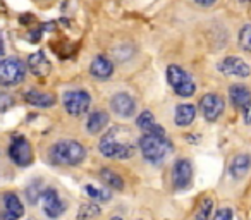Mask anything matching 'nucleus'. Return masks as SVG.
<instances>
[{
  "label": "nucleus",
  "instance_id": "30",
  "mask_svg": "<svg viewBox=\"0 0 251 220\" xmlns=\"http://www.w3.org/2000/svg\"><path fill=\"white\" fill-rule=\"evenodd\" d=\"M243 112H244V121H246L248 124H251V103L248 105L246 108H244Z\"/></svg>",
  "mask_w": 251,
  "mask_h": 220
},
{
  "label": "nucleus",
  "instance_id": "25",
  "mask_svg": "<svg viewBox=\"0 0 251 220\" xmlns=\"http://www.w3.org/2000/svg\"><path fill=\"white\" fill-rule=\"evenodd\" d=\"M84 191H86V195L90 196L91 199H95V201H108L110 199V193L105 191V189H100V188H95V186L88 184L84 186Z\"/></svg>",
  "mask_w": 251,
  "mask_h": 220
},
{
  "label": "nucleus",
  "instance_id": "32",
  "mask_svg": "<svg viewBox=\"0 0 251 220\" xmlns=\"http://www.w3.org/2000/svg\"><path fill=\"white\" fill-rule=\"evenodd\" d=\"M0 55H4V42H2V35H0Z\"/></svg>",
  "mask_w": 251,
  "mask_h": 220
},
{
  "label": "nucleus",
  "instance_id": "2",
  "mask_svg": "<svg viewBox=\"0 0 251 220\" xmlns=\"http://www.w3.org/2000/svg\"><path fill=\"white\" fill-rule=\"evenodd\" d=\"M49 158L53 165H62V167H76L86 158V148L74 140H62L57 141L50 147Z\"/></svg>",
  "mask_w": 251,
  "mask_h": 220
},
{
  "label": "nucleus",
  "instance_id": "8",
  "mask_svg": "<svg viewBox=\"0 0 251 220\" xmlns=\"http://www.w3.org/2000/svg\"><path fill=\"white\" fill-rule=\"evenodd\" d=\"M224 103L222 97H219L217 93H206L205 97L200 100V110H201L203 117H205L208 122H215L224 112Z\"/></svg>",
  "mask_w": 251,
  "mask_h": 220
},
{
  "label": "nucleus",
  "instance_id": "29",
  "mask_svg": "<svg viewBox=\"0 0 251 220\" xmlns=\"http://www.w3.org/2000/svg\"><path fill=\"white\" fill-rule=\"evenodd\" d=\"M12 105V98L7 93H0V110H5L7 107Z\"/></svg>",
  "mask_w": 251,
  "mask_h": 220
},
{
  "label": "nucleus",
  "instance_id": "22",
  "mask_svg": "<svg viewBox=\"0 0 251 220\" xmlns=\"http://www.w3.org/2000/svg\"><path fill=\"white\" fill-rule=\"evenodd\" d=\"M100 179L107 186H110L112 189H117V191L124 189V179H122L117 172L112 171V169H101V171H100Z\"/></svg>",
  "mask_w": 251,
  "mask_h": 220
},
{
  "label": "nucleus",
  "instance_id": "14",
  "mask_svg": "<svg viewBox=\"0 0 251 220\" xmlns=\"http://www.w3.org/2000/svg\"><path fill=\"white\" fill-rule=\"evenodd\" d=\"M250 169H251V155L239 153V155H236V157L232 158V162H230L229 174H230V177H232V179L239 181V179L246 177V174L250 172Z\"/></svg>",
  "mask_w": 251,
  "mask_h": 220
},
{
  "label": "nucleus",
  "instance_id": "18",
  "mask_svg": "<svg viewBox=\"0 0 251 220\" xmlns=\"http://www.w3.org/2000/svg\"><path fill=\"white\" fill-rule=\"evenodd\" d=\"M108 121H110V117H108V114L105 112V110H95V112H91L86 121L88 133L90 134L101 133V131L108 126Z\"/></svg>",
  "mask_w": 251,
  "mask_h": 220
},
{
  "label": "nucleus",
  "instance_id": "28",
  "mask_svg": "<svg viewBox=\"0 0 251 220\" xmlns=\"http://www.w3.org/2000/svg\"><path fill=\"white\" fill-rule=\"evenodd\" d=\"M234 213L230 208H220L219 212L215 213V217H213V220H232Z\"/></svg>",
  "mask_w": 251,
  "mask_h": 220
},
{
  "label": "nucleus",
  "instance_id": "20",
  "mask_svg": "<svg viewBox=\"0 0 251 220\" xmlns=\"http://www.w3.org/2000/svg\"><path fill=\"white\" fill-rule=\"evenodd\" d=\"M136 126L147 134H165L164 129H162V127L155 122V117H153V114H151L150 110H143V112L138 116Z\"/></svg>",
  "mask_w": 251,
  "mask_h": 220
},
{
  "label": "nucleus",
  "instance_id": "1",
  "mask_svg": "<svg viewBox=\"0 0 251 220\" xmlns=\"http://www.w3.org/2000/svg\"><path fill=\"white\" fill-rule=\"evenodd\" d=\"M98 150L105 158H114V160L131 158L136 151L134 134L124 126H114L103 134V138H100Z\"/></svg>",
  "mask_w": 251,
  "mask_h": 220
},
{
  "label": "nucleus",
  "instance_id": "35",
  "mask_svg": "<svg viewBox=\"0 0 251 220\" xmlns=\"http://www.w3.org/2000/svg\"><path fill=\"white\" fill-rule=\"evenodd\" d=\"M138 220H140V219H138Z\"/></svg>",
  "mask_w": 251,
  "mask_h": 220
},
{
  "label": "nucleus",
  "instance_id": "12",
  "mask_svg": "<svg viewBox=\"0 0 251 220\" xmlns=\"http://www.w3.org/2000/svg\"><path fill=\"white\" fill-rule=\"evenodd\" d=\"M219 71L226 76H236V77H248L251 73L250 66L239 57H226L222 62H219Z\"/></svg>",
  "mask_w": 251,
  "mask_h": 220
},
{
  "label": "nucleus",
  "instance_id": "31",
  "mask_svg": "<svg viewBox=\"0 0 251 220\" xmlns=\"http://www.w3.org/2000/svg\"><path fill=\"white\" fill-rule=\"evenodd\" d=\"M198 5H203V7H210V5H213L217 2V0H195Z\"/></svg>",
  "mask_w": 251,
  "mask_h": 220
},
{
  "label": "nucleus",
  "instance_id": "11",
  "mask_svg": "<svg viewBox=\"0 0 251 220\" xmlns=\"http://www.w3.org/2000/svg\"><path fill=\"white\" fill-rule=\"evenodd\" d=\"M110 108L115 116L122 117V119H127V117L134 116V112H136V101H134V98L131 95L117 93L112 97Z\"/></svg>",
  "mask_w": 251,
  "mask_h": 220
},
{
  "label": "nucleus",
  "instance_id": "15",
  "mask_svg": "<svg viewBox=\"0 0 251 220\" xmlns=\"http://www.w3.org/2000/svg\"><path fill=\"white\" fill-rule=\"evenodd\" d=\"M114 73V66L105 55H97L90 64V74L95 79H108Z\"/></svg>",
  "mask_w": 251,
  "mask_h": 220
},
{
  "label": "nucleus",
  "instance_id": "16",
  "mask_svg": "<svg viewBox=\"0 0 251 220\" xmlns=\"http://www.w3.org/2000/svg\"><path fill=\"white\" fill-rule=\"evenodd\" d=\"M28 67L29 71H31L35 76H47V74L50 73V69H52V64H50V60L47 59V55L43 52H36V53H31L28 59Z\"/></svg>",
  "mask_w": 251,
  "mask_h": 220
},
{
  "label": "nucleus",
  "instance_id": "33",
  "mask_svg": "<svg viewBox=\"0 0 251 220\" xmlns=\"http://www.w3.org/2000/svg\"><path fill=\"white\" fill-rule=\"evenodd\" d=\"M110 220H122V219H121V217H112Z\"/></svg>",
  "mask_w": 251,
  "mask_h": 220
},
{
  "label": "nucleus",
  "instance_id": "3",
  "mask_svg": "<svg viewBox=\"0 0 251 220\" xmlns=\"http://www.w3.org/2000/svg\"><path fill=\"white\" fill-rule=\"evenodd\" d=\"M140 145V151L143 155V158L150 164H160L164 162L169 155L174 151V147H172L171 140L165 138V134H147L140 138L138 141Z\"/></svg>",
  "mask_w": 251,
  "mask_h": 220
},
{
  "label": "nucleus",
  "instance_id": "4",
  "mask_svg": "<svg viewBox=\"0 0 251 220\" xmlns=\"http://www.w3.org/2000/svg\"><path fill=\"white\" fill-rule=\"evenodd\" d=\"M165 74H167V83L171 84V88L174 90L176 95H179L182 98H189L195 95L196 91L195 81H193V77L182 67L169 66Z\"/></svg>",
  "mask_w": 251,
  "mask_h": 220
},
{
  "label": "nucleus",
  "instance_id": "5",
  "mask_svg": "<svg viewBox=\"0 0 251 220\" xmlns=\"http://www.w3.org/2000/svg\"><path fill=\"white\" fill-rule=\"evenodd\" d=\"M26 66L19 59L0 60V86H18L25 81Z\"/></svg>",
  "mask_w": 251,
  "mask_h": 220
},
{
  "label": "nucleus",
  "instance_id": "17",
  "mask_svg": "<svg viewBox=\"0 0 251 220\" xmlns=\"http://www.w3.org/2000/svg\"><path fill=\"white\" fill-rule=\"evenodd\" d=\"M229 98L234 107L244 110L251 103V91L243 84H234V86L229 88Z\"/></svg>",
  "mask_w": 251,
  "mask_h": 220
},
{
  "label": "nucleus",
  "instance_id": "9",
  "mask_svg": "<svg viewBox=\"0 0 251 220\" xmlns=\"http://www.w3.org/2000/svg\"><path fill=\"white\" fill-rule=\"evenodd\" d=\"M42 201H43V212L49 219H59L64 212H66V203L62 201L60 195L53 188H49L42 193Z\"/></svg>",
  "mask_w": 251,
  "mask_h": 220
},
{
  "label": "nucleus",
  "instance_id": "34",
  "mask_svg": "<svg viewBox=\"0 0 251 220\" xmlns=\"http://www.w3.org/2000/svg\"><path fill=\"white\" fill-rule=\"evenodd\" d=\"M241 2H244V4H248V2H251V0H241Z\"/></svg>",
  "mask_w": 251,
  "mask_h": 220
},
{
  "label": "nucleus",
  "instance_id": "23",
  "mask_svg": "<svg viewBox=\"0 0 251 220\" xmlns=\"http://www.w3.org/2000/svg\"><path fill=\"white\" fill-rule=\"evenodd\" d=\"M100 206H98V201L97 203H84L81 205L79 212H77V220H91L95 217L100 215Z\"/></svg>",
  "mask_w": 251,
  "mask_h": 220
},
{
  "label": "nucleus",
  "instance_id": "10",
  "mask_svg": "<svg viewBox=\"0 0 251 220\" xmlns=\"http://www.w3.org/2000/svg\"><path fill=\"white\" fill-rule=\"evenodd\" d=\"M193 181V165L188 158H179L172 167V184L176 189H186Z\"/></svg>",
  "mask_w": 251,
  "mask_h": 220
},
{
  "label": "nucleus",
  "instance_id": "7",
  "mask_svg": "<svg viewBox=\"0 0 251 220\" xmlns=\"http://www.w3.org/2000/svg\"><path fill=\"white\" fill-rule=\"evenodd\" d=\"M9 157L19 167H28L33 162L31 145L25 136H14L9 145Z\"/></svg>",
  "mask_w": 251,
  "mask_h": 220
},
{
  "label": "nucleus",
  "instance_id": "26",
  "mask_svg": "<svg viewBox=\"0 0 251 220\" xmlns=\"http://www.w3.org/2000/svg\"><path fill=\"white\" fill-rule=\"evenodd\" d=\"M239 47L244 52H251V24H244L239 31Z\"/></svg>",
  "mask_w": 251,
  "mask_h": 220
},
{
  "label": "nucleus",
  "instance_id": "21",
  "mask_svg": "<svg viewBox=\"0 0 251 220\" xmlns=\"http://www.w3.org/2000/svg\"><path fill=\"white\" fill-rule=\"evenodd\" d=\"M196 117V108L195 105L191 103H181L177 105L176 108V116H174V121H176V126L179 127H186L195 121Z\"/></svg>",
  "mask_w": 251,
  "mask_h": 220
},
{
  "label": "nucleus",
  "instance_id": "6",
  "mask_svg": "<svg viewBox=\"0 0 251 220\" xmlns=\"http://www.w3.org/2000/svg\"><path fill=\"white\" fill-rule=\"evenodd\" d=\"M62 103L67 114H71V116H81V114H84L90 108L91 97L84 90H73L64 93Z\"/></svg>",
  "mask_w": 251,
  "mask_h": 220
},
{
  "label": "nucleus",
  "instance_id": "13",
  "mask_svg": "<svg viewBox=\"0 0 251 220\" xmlns=\"http://www.w3.org/2000/svg\"><path fill=\"white\" fill-rule=\"evenodd\" d=\"M25 215V206L16 193L4 195V213H0V220H19Z\"/></svg>",
  "mask_w": 251,
  "mask_h": 220
},
{
  "label": "nucleus",
  "instance_id": "27",
  "mask_svg": "<svg viewBox=\"0 0 251 220\" xmlns=\"http://www.w3.org/2000/svg\"><path fill=\"white\" fill-rule=\"evenodd\" d=\"M42 193H43V186L40 181H33L31 184L28 186V189H26V196H28L31 205H35V203L42 198Z\"/></svg>",
  "mask_w": 251,
  "mask_h": 220
},
{
  "label": "nucleus",
  "instance_id": "19",
  "mask_svg": "<svg viewBox=\"0 0 251 220\" xmlns=\"http://www.w3.org/2000/svg\"><path fill=\"white\" fill-rule=\"evenodd\" d=\"M25 100H26V103L33 105V107H40V108H49V107H53V105H55L53 95L42 93V91H36V90L26 91Z\"/></svg>",
  "mask_w": 251,
  "mask_h": 220
},
{
  "label": "nucleus",
  "instance_id": "24",
  "mask_svg": "<svg viewBox=\"0 0 251 220\" xmlns=\"http://www.w3.org/2000/svg\"><path fill=\"white\" fill-rule=\"evenodd\" d=\"M212 210H213V199L205 198L201 203H200L198 210H196L195 220H208L210 215H212Z\"/></svg>",
  "mask_w": 251,
  "mask_h": 220
}]
</instances>
